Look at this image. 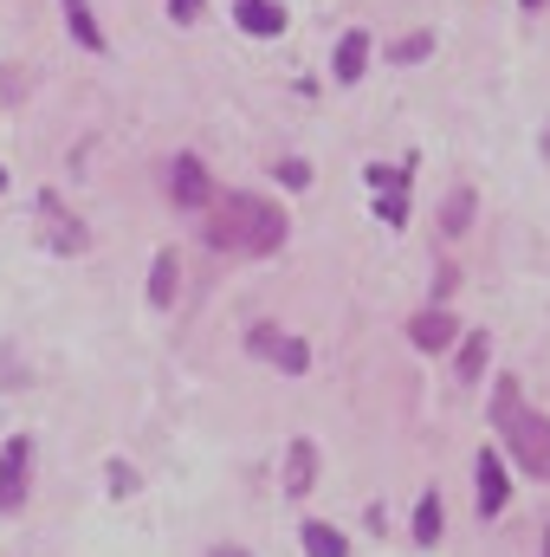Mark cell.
<instances>
[{
  "instance_id": "9",
  "label": "cell",
  "mask_w": 550,
  "mask_h": 557,
  "mask_svg": "<svg viewBox=\"0 0 550 557\" xmlns=\"http://www.w3.org/2000/svg\"><path fill=\"white\" fill-rule=\"evenodd\" d=\"M234 20H240L253 39H273V33H285V13H278L273 0H234Z\"/></svg>"
},
{
  "instance_id": "4",
  "label": "cell",
  "mask_w": 550,
  "mask_h": 557,
  "mask_svg": "<svg viewBox=\"0 0 550 557\" xmlns=\"http://www.w3.org/2000/svg\"><path fill=\"white\" fill-rule=\"evenodd\" d=\"M247 350H253V357H266V363H278L285 376H304V370H311V350H304L298 337L273 331V324H253V331H247Z\"/></svg>"
},
{
  "instance_id": "18",
  "label": "cell",
  "mask_w": 550,
  "mask_h": 557,
  "mask_svg": "<svg viewBox=\"0 0 550 557\" xmlns=\"http://www.w3.org/2000/svg\"><path fill=\"white\" fill-rule=\"evenodd\" d=\"M440 221H447V234H466V221H473V195L460 188V195L447 201V214H440Z\"/></svg>"
},
{
  "instance_id": "3",
  "label": "cell",
  "mask_w": 550,
  "mask_h": 557,
  "mask_svg": "<svg viewBox=\"0 0 550 557\" xmlns=\"http://www.w3.org/2000/svg\"><path fill=\"white\" fill-rule=\"evenodd\" d=\"M26 480H33V441L13 434L0 447V512H20L26 506Z\"/></svg>"
},
{
  "instance_id": "16",
  "label": "cell",
  "mask_w": 550,
  "mask_h": 557,
  "mask_svg": "<svg viewBox=\"0 0 550 557\" xmlns=\"http://www.w3.org/2000/svg\"><path fill=\"white\" fill-rule=\"evenodd\" d=\"M414 545H440V493H427L414 506Z\"/></svg>"
},
{
  "instance_id": "13",
  "label": "cell",
  "mask_w": 550,
  "mask_h": 557,
  "mask_svg": "<svg viewBox=\"0 0 550 557\" xmlns=\"http://www.w3.org/2000/svg\"><path fill=\"white\" fill-rule=\"evenodd\" d=\"M59 7H65V20H72V39H78L85 52H104V26L91 20V7H85V0H59Z\"/></svg>"
},
{
  "instance_id": "24",
  "label": "cell",
  "mask_w": 550,
  "mask_h": 557,
  "mask_svg": "<svg viewBox=\"0 0 550 557\" xmlns=\"http://www.w3.org/2000/svg\"><path fill=\"white\" fill-rule=\"evenodd\" d=\"M545 557H550V539H545Z\"/></svg>"
},
{
  "instance_id": "7",
  "label": "cell",
  "mask_w": 550,
  "mask_h": 557,
  "mask_svg": "<svg viewBox=\"0 0 550 557\" xmlns=\"http://www.w3.org/2000/svg\"><path fill=\"white\" fill-rule=\"evenodd\" d=\"M473 480H479V512H486V519H499V512H505V499H512V486H505V467H499V454H492V447L473 460Z\"/></svg>"
},
{
  "instance_id": "12",
  "label": "cell",
  "mask_w": 550,
  "mask_h": 557,
  "mask_svg": "<svg viewBox=\"0 0 550 557\" xmlns=\"http://www.w3.org/2000/svg\"><path fill=\"white\" fill-rule=\"evenodd\" d=\"M311 480H317V447L291 441V454H285V493H311Z\"/></svg>"
},
{
  "instance_id": "15",
  "label": "cell",
  "mask_w": 550,
  "mask_h": 557,
  "mask_svg": "<svg viewBox=\"0 0 550 557\" xmlns=\"http://www.w3.org/2000/svg\"><path fill=\"white\" fill-rule=\"evenodd\" d=\"M175 278H182V260L155 253V267H149V305H175Z\"/></svg>"
},
{
  "instance_id": "6",
  "label": "cell",
  "mask_w": 550,
  "mask_h": 557,
  "mask_svg": "<svg viewBox=\"0 0 550 557\" xmlns=\"http://www.w3.org/2000/svg\"><path fill=\"white\" fill-rule=\"evenodd\" d=\"M370 188H376V208H383V221H389V227H402V221H409V195H402V188H409V175L376 162V169H370Z\"/></svg>"
},
{
  "instance_id": "8",
  "label": "cell",
  "mask_w": 550,
  "mask_h": 557,
  "mask_svg": "<svg viewBox=\"0 0 550 557\" xmlns=\"http://www.w3.org/2000/svg\"><path fill=\"white\" fill-rule=\"evenodd\" d=\"M39 214L52 221V234H46V240H52L59 253H78V247H85V227H78V221L59 208V195H39Z\"/></svg>"
},
{
  "instance_id": "10",
  "label": "cell",
  "mask_w": 550,
  "mask_h": 557,
  "mask_svg": "<svg viewBox=\"0 0 550 557\" xmlns=\"http://www.w3.org/2000/svg\"><path fill=\"white\" fill-rule=\"evenodd\" d=\"M453 331H460V324H453L447 311H421V318L409 324L414 350H447V344H453Z\"/></svg>"
},
{
  "instance_id": "5",
  "label": "cell",
  "mask_w": 550,
  "mask_h": 557,
  "mask_svg": "<svg viewBox=\"0 0 550 557\" xmlns=\"http://www.w3.org/2000/svg\"><path fill=\"white\" fill-rule=\"evenodd\" d=\"M168 195H175V208H208V201H214V182H208V169H201L195 156H175Z\"/></svg>"
},
{
  "instance_id": "1",
  "label": "cell",
  "mask_w": 550,
  "mask_h": 557,
  "mask_svg": "<svg viewBox=\"0 0 550 557\" xmlns=\"http://www.w3.org/2000/svg\"><path fill=\"white\" fill-rule=\"evenodd\" d=\"M208 247L221 253H278L285 247V214H278L266 195H227V201H208Z\"/></svg>"
},
{
  "instance_id": "2",
  "label": "cell",
  "mask_w": 550,
  "mask_h": 557,
  "mask_svg": "<svg viewBox=\"0 0 550 557\" xmlns=\"http://www.w3.org/2000/svg\"><path fill=\"white\" fill-rule=\"evenodd\" d=\"M492 428L505 434V447H512V460H518L525 473L550 480V416L525 409V396H518V383H512V376H505V383H499V396H492Z\"/></svg>"
},
{
  "instance_id": "23",
  "label": "cell",
  "mask_w": 550,
  "mask_h": 557,
  "mask_svg": "<svg viewBox=\"0 0 550 557\" xmlns=\"http://www.w3.org/2000/svg\"><path fill=\"white\" fill-rule=\"evenodd\" d=\"M525 7H545V0H525Z\"/></svg>"
},
{
  "instance_id": "20",
  "label": "cell",
  "mask_w": 550,
  "mask_h": 557,
  "mask_svg": "<svg viewBox=\"0 0 550 557\" xmlns=\"http://www.w3.org/2000/svg\"><path fill=\"white\" fill-rule=\"evenodd\" d=\"M168 20H182V26L201 20V0H168Z\"/></svg>"
},
{
  "instance_id": "19",
  "label": "cell",
  "mask_w": 550,
  "mask_h": 557,
  "mask_svg": "<svg viewBox=\"0 0 550 557\" xmlns=\"http://www.w3.org/2000/svg\"><path fill=\"white\" fill-rule=\"evenodd\" d=\"M427 46H434V39H427V33H414V39L396 46V59H402V65H409V59H427Z\"/></svg>"
},
{
  "instance_id": "17",
  "label": "cell",
  "mask_w": 550,
  "mask_h": 557,
  "mask_svg": "<svg viewBox=\"0 0 550 557\" xmlns=\"http://www.w3.org/2000/svg\"><path fill=\"white\" fill-rule=\"evenodd\" d=\"M479 370H486V331H473L460 344V383H479Z\"/></svg>"
},
{
  "instance_id": "11",
  "label": "cell",
  "mask_w": 550,
  "mask_h": 557,
  "mask_svg": "<svg viewBox=\"0 0 550 557\" xmlns=\"http://www.w3.org/2000/svg\"><path fill=\"white\" fill-rule=\"evenodd\" d=\"M370 65V33H343L337 39V85H357Z\"/></svg>"
},
{
  "instance_id": "22",
  "label": "cell",
  "mask_w": 550,
  "mask_h": 557,
  "mask_svg": "<svg viewBox=\"0 0 550 557\" xmlns=\"http://www.w3.org/2000/svg\"><path fill=\"white\" fill-rule=\"evenodd\" d=\"M545 162H550V131H545Z\"/></svg>"
},
{
  "instance_id": "21",
  "label": "cell",
  "mask_w": 550,
  "mask_h": 557,
  "mask_svg": "<svg viewBox=\"0 0 550 557\" xmlns=\"http://www.w3.org/2000/svg\"><path fill=\"white\" fill-rule=\"evenodd\" d=\"M208 557H247V552H234V545H227V552H208Z\"/></svg>"
},
{
  "instance_id": "14",
  "label": "cell",
  "mask_w": 550,
  "mask_h": 557,
  "mask_svg": "<svg viewBox=\"0 0 550 557\" xmlns=\"http://www.w3.org/2000/svg\"><path fill=\"white\" fill-rule=\"evenodd\" d=\"M298 539H304V557H350L343 532H337V525H324V519H311V525H304Z\"/></svg>"
}]
</instances>
